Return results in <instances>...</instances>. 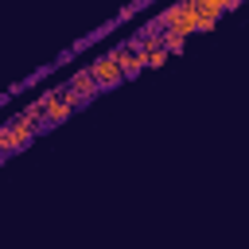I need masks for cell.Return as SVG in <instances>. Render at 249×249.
Here are the masks:
<instances>
[{"label": "cell", "instance_id": "cell-3", "mask_svg": "<svg viewBox=\"0 0 249 249\" xmlns=\"http://www.w3.org/2000/svg\"><path fill=\"white\" fill-rule=\"evenodd\" d=\"M8 140H12V156H16V152H23V148L35 140V128H31L23 117H16V121H8Z\"/></svg>", "mask_w": 249, "mask_h": 249}, {"label": "cell", "instance_id": "cell-2", "mask_svg": "<svg viewBox=\"0 0 249 249\" xmlns=\"http://www.w3.org/2000/svg\"><path fill=\"white\" fill-rule=\"evenodd\" d=\"M113 54H117V62H121V78H136V74L148 66V54L140 51V43H136V39H132V43L113 47Z\"/></svg>", "mask_w": 249, "mask_h": 249}, {"label": "cell", "instance_id": "cell-1", "mask_svg": "<svg viewBox=\"0 0 249 249\" xmlns=\"http://www.w3.org/2000/svg\"><path fill=\"white\" fill-rule=\"evenodd\" d=\"M86 70H89V78H93V82L101 86V93L124 82V78H121V62H117V54H113V51H105V54H97V58H93V62H89Z\"/></svg>", "mask_w": 249, "mask_h": 249}, {"label": "cell", "instance_id": "cell-6", "mask_svg": "<svg viewBox=\"0 0 249 249\" xmlns=\"http://www.w3.org/2000/svg\"><path fill=\"white\" fill-rule=\"evenodd\" d=\"M195 8H198V16H210V19H218L222 12L237 8V0H195Z\"/></svg>", "mask_w": 249, "mask_h": 249}, {"label": "cell", "instance_id": "cell-7", "mask_svg": "<svg viewBox=\"0 0 249 249\" xmlns=\"http://www.w3.org/2000/svg\"><path fill=\"white\" fill-rule=\"evenodd\" d=\"M58 97H62V101H66L70 109H86V105H89V101H86V97H82L78 89H70V86H58Z\"/></svg>", "mask_w": 249, "mask_h": 249}, {"label": "cell", "instance_id": "cell-5", "mask_svg": "<svg viewBox=\"0 0 249 249\" xmlns=\"http://www.w3.org/2000/svg\"><path fill=\"white\" fill-rule=\"evenodd\" d=\"M66 86H70V89H78V93H82V97H86V101H93V97H97V93H101V86H97V82H93V78H89V70H86V66H82V70H74V74H70V82H66Z\"/></svg>", "mask_w": 249, "mask_h": 249}, {"label": "cell", "instance_id": "cell-4", "mask_svg": "<svg viewBox=\"0 0 249 249\" xmlns=\"http://www.w3.org/2000/svg\"><path fill=\"white\" fill-rule=\"evenodd\" d=\"M187 35H191V31H187L183 23H171V27L160 31V47H163L167 54H179V51L187 47Z\"/></svg>", "mask_w": 249, "mask_h": 249}, {"label": "cell", "instance_id": "cell-8", "mask_svg": "<svg viewBox=\"0 0 249 249\" xmlns=\"http://www.w3.org/2000/svg\"><path fill=\"white\" fill-rule=\"evenodd\" d=\"M167 58H171V54H167L163 47H156V51H148V66H163Z\"/></svg>", "mask_w": 249, "mask_h": 249}, {"label": "cell", "instance_id": "cell-9", "mask_svg": "<svg viewBox=\"0 0 249 249\" xmlns=\"http://www.w3.org/2000/svg\"><path fill=\"white\" fill-rule=\"evenodd\" d=\"M0 160H4V156H0Z\"/></svg>", "mask_w": 249, "mask_h": 249}]
</instances>
